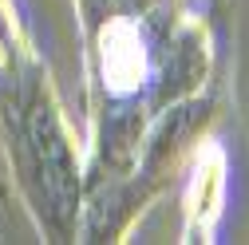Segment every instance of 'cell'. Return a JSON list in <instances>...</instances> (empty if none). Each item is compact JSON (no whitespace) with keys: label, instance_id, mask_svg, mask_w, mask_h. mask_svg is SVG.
I'll use <instances>...</instances> for the list:
<instances>
[{"label":"cell","instance_id":"cell-1","mask_svg":"<svg viewBox=\"0 0 249 245\" xmlns=\"http://www.w3.org/2000/svg\"><path fill=\"white\" fill-rule=\"evenodd\" d=\"M0 115L40 226L52 233V241H68L79 222V162L44 68L12 44L4 20H0Z\"/></svg>","mask_w":249,"mask_h":245},{"label":"cell","instance_id":"cell-2","mask_svg":"<svg viewBox=\"0 0 249 245\" xmlns=\"http://www.w3.org/2000/svg\"><path fill=\"white\" fill-rule=\"evenodd\" d=\"M182 241H222L230 218V146L206 139L182 178Z\"/></svg>","mask_w":249,"mask_h":245}]
</instances>
